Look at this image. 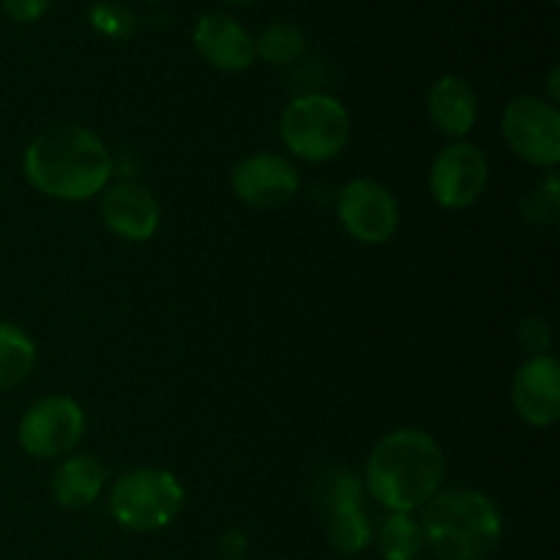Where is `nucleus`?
Instances as JSON below:
<instances>
[{
  "label": "nucleus",
  "instance_id": "nucleus-1",
  "mask_svg": "<svg viewBox=\"0 0 560 560\" xmlns=\"http://www.w3.org/2000/svg\"><path fill=\"white\" fill-rule=\"evenodd\" d=\"M27 184L63 202L102 195L113 175L107 145L85 126H55L33 137L22 156Z\"/></svg>",
  "mask_w": 560,
  "mask_h": 560
},
{
  "label": "nucleus",
  "instance_id": "nucleus-2",
  "mask_svg": "<svg viewBox=\"0 0 560 560\" xmlns=\"http://www.w3.org/2000/svg\"><path fill=\"white\" fill-rule=\"evenodd\" d=\"M446 457L432 435L416 427L388 432L370 452L364 485L392 514H413L441 492Z\"/></svg>",
  "mask_w": 560,
  "mask_h": 560
},
{
  "label": "nucleus",
  "instance_id": "nucleus-3",
  "mask_svg": "<svg viewBox=\"0 0 560 560\" xmlns=\"http://www.w3.org/2000/svg\"><path fill=\"white\" fill-rule=\"evenodd\" d=\"M424 547L438 560H487L503 539V514L490 495L470 487L443 490L419 520Z\"/></svg>",
  "mask_w": 560,
  "mask_h": 560
},
{
  "label": "nucleus",
  "instance_id": "nucleus-4",
  "mask_svg": "<svg viewBox=\"0 0 560 560\" xmlns=\"http://www.w3.org/2000/svg\"><path fill=\"white\" fill-rule=\"evenodd\" d=\"M184 485L164 468H137L120 476L109 490V514L131 534H156L184 509Z\"/></svg>",
  "mask_w": 560,
  "mask_h": 560
},
{
  "label": "nucleus",
  "instance_id": "nucleus-5",
  "mask_svg": "<svg viewBox=\"0 0 560 560\" xmlns=\"http://www.w3.org/2000/svg\"><path fill=\"white\" fill-rule=\"evenodd\" d=\"M350 113L339 98L328 93H304L295 96L279 118V135L304 162H328L339 156L350 140Z\"/></svg>",
  "mask_w": 560,
  "mask_h": 560
},
{
  "label": "nucleus",
  "instance_id": "nucleus-6",
  "mask_svg": "<svg viewBox=\"0 0 560 560\" xmlns=\"http://www.w3.org/2000/svg\"><path fill=\"white\" fill-rule=\"evenodd\" d=\"M85 435V410L63 394L42 397L22 413L16 441L27 457L58 459L74 454Z\"/></svg>",
  "mask_w": 560,
  "mask_h": 560
},
{
  "label": "nucleus",
  "instance_id": "nucleus-7",
  "mask_svg": "<svg viewBox=\"0 0 560 560\" xmlns=\"http://www.w3.org/2000/svg\"><path fill=\"white\" fill-rule=\"evenodd\" d=\"M503 140L523 162L556 170L560 162V113L539 96H517L503 109Z\"/></svg>",
  "mask_w": 560,
  "mask_h": 560
},
{
  "label": "nucleus",
  "instance_id": "nucleus-8",
  "mask_svg": "<svg viewBox=\"0 0 560 560\" xmlns=\"http://www.w3.org/2000/svg\"><path fill=\"white\" fill-rule=\"evenodd\" d=\"M490 184L487 153L474 142H452L430 167V195L446 211H463L485 195Z\"/></svg>",
  "mask_w": 560,
  "mask_h": 560
},
{
  "label": "nucleus",
  "instance_id": "nucleus-9",
  "mask_svg": "<svg viewBox=\"0 0 560 560\" xmlns=\"http://www.w3.org/2000/svg\"><path fill=\"white\" fill-rule=\"evenodd\" d=\"M337 217L350 238L366 246H377L386 244L397 233L399 202L377 180L355 178L339 195Z\"/></svg>",
  "mask_w": 560,
  "mask_h": 560
},
{
  "label": "nucleus",
  "instance_id": "nucleus-10",
  "mask_svg": "<svg viewBox=\"0 0 560 560\" xmlns=\"http://www.w3.org/2000/svg\"><path fill=\"white\" fill-rule=\"evenodd\" d=\"M301 175L293 162H288L279 153H252L241 159L230 173V189L244 206L260 208H279L299 195Z\"/></svg>",
  "mask_w": 560,
  "mask_h": 560
},
{
  "label": "nucleus",
  "instance_id": "nucleus-11",
  "mask_svg": "<svg viewBox=\"0 0 560 560\" xmlns=\"http://www.w3.org/2000/svg\"><path fill=\"white\" fill-rule=\"evenodd\" d=\"M328 512V541L334 552L353 558L364 552L375 539L370 514L361 506V481L353 470L337 468L331 474L326 492Z\"/></svg>",
  "mask_w": 560,
  "mask_h": 560
},
{
  "label": "nucleus",
  "instance_id": "nucleus-12",
  "mask_svg": "<svg viewBox=\"0 0 560 560\" xmlns=\"http://www.w3.org/2000/svg\"><path fill=\"white\" fill-rule=\"evenodd\" d=\"M512 405L530 427L558 424L560 419V364L556 355H530L512 381Z\"/></svg>",
  "mask_w": 560,
  "mask_h": 560
},
{
  "label": "nucleus",
  "instance_id": "nucleus-13",
  "mask_svg": "<svg viewBox=\"0 0 560 560\" xmlns=\"http://www.w3.org/2000/svg\"><path fill=\"white\" fill-rule=\"evenodd\" d=\"M191 42L206 63L228 74L246 71L257 58L255 38L249 36V31L235 16L222 14V11L202 14L191 33Z\"/></svg>",
  "mask_w": 560,
  "mask_h": 560
},
{
  "label": "nucleus",
  "instance_id": "nucleus-14",
  "mask_svg": "<svg viewBox=\"0 0 560 560\" xmlns=\"http://www.w3.org/2000/svg\"><path fill=\"white\" fill-rule=\"evenodd\" d=\"M102 219L107 230L129 244H142L156 235L162 211L151 191L142 184L126 180L104 189L102 197Z\"/></svg>",
  "mask_w": 560,
  "mask_h": 560
},
{
  "label": "nucleus",
  "instance_id": "nucleus-15",
  "mask_svg": "<svg viewBox=\"0 0 560 560\" xmlns=\"http://www.w3.org/2000/svg\"><path fill=\"white\" fill-rule=\"evenodd\" d=\"M427 113H430V120L441 135L463 140L479 118V98H476V91L468 80L446 74L430 88Z\"/></svg>",
  "mask_w": 560,
  "mask_h": 560
},
{
  "label": "nucleus",
  "instance_id": "nucleus-16",
  "mask_svg": "<svg viewBox=\"0 0 560 560\" xmlns=\"http://www.w3.org/2000/svg\"><path fill=\"white\" fill-rule=\"evenodd\" d=\"M107 468L91 454H69L49 479L52 501L63 509H88L104 490Z\"/></svg>",
  "mask_w": 560,
  "mask_h": 560
},
{
  "label": "nucleus",
  "instance_id": "nucleus-17",
  "mask_svg": "<svg viewBox=\"0 0 560 560\" xmlns=\"http://www.w3.org/2000/svg\"><path fill=\"white\" fill-rule=\"evenodd\" d=\"M36 366V342L14 323L0 320V392L16 388Z\"/></svg>",
  "mask_w": 560,
  "mask_h": 560
},
{
  "label": "nucleus",
  "instance_id": "nucleus-18",
  "mask_svg": "<svg viewBox=\"0 0 560 560\" xmlns=\"http://www.w3.org/2000/svg\"><path fill=\"white\" fill-rule=\"evenodd\" d=\"M424 550V534L419 520L410 514H392L377 530V552L383 560H419Z\"/></svg>",
  "mask_w": 560,
  "mask_h": 560
},
{
  "label": "nucleus",
  "instance_id": "nucleus-19",
  "mask_svg": "<svg viewBox=\"0 0 560 560\" xmlns=\"http://www.w3.org/2000/svg\"><path fill=\"white\" fill-rule=\"evenodd\" d=\"M306 38L290 22H273V25L262 27V33L255 42V55H260L266 63L271 66H288L304 55Z\"/></svg>",
  "mask_w": 560,
  "mask_h": 560
},
{
  "label": "nucleus",
  "instance_id": "nucleus-20",
  "mask_svg": "<svg viewBox=\"0 0 560 560\" xmlns=\"http://www.w3.org/2000/svg\"><path fill=\"white\" fill-rule=\"evenodd\" d=\"M558 208V175L556 170H547V178L539 180V186H534V191L523 200V217L525 222L536 224V228H545V224L556 222Z\"/></svg>",
  "mask_w": 560,
  "mask_h": 560
},
{
  "label": "nucleus",
  "instance_id": "nucleus-21",
  "mask_svg": "<svg viewBox=\"0 0 560 560\" xmlns=\"http://www.w3.org/2000/svg\"><path fill=\"white\" fill-rule=\"evenodd\" d=\"M93 25H96L98 33H107V36H129L131 27H135V20H131L129 11L118 9V5H93L91 14Z\"/></svg>",
  "mask_w": 560,
  "mask_h": 560
},
{
  "label": "nucleus",
  "instance_id": "nucleus-22",
  "mask_svg": "<svg viewBox=\"0 0 560 560\" xmlns=\"http://www.w3.org/2000/svg\"><path fill=\"white\" fill-rule=\"evenodd\" d=\"M517 339L520 345H523V350H528L530 355H547V348H550L552 342V334L545 317L534 315V317H525V320L520 323Z\"/></svg>",
  "mask_w": 560,
  "mask_h": 560
},
{
  "label": "nucleus",
  "instance_id": "nucleus-23",
  "mask_svg": "<svg viewBox=\"0 0 560 560\" xmlns=\"http://www.w3.org/2000/svg\"><path fill=\"white\" fill-rule=\"evenodd\" d=\"M0 3H3V11L11 20L27 25V22L42 20L49 5H52V0H0Z\"/></svg>",
  "mask_w": 560,
  "mask_h": 560
},
{
  "label": "nucleus",
  "instance_id": "nucleus-24",
  "mask_svg": "<svg viewBox=\"0 0 560 560\" xmlns=\"http://www.w3.org/2000/svg\"><path fill=\"white\" fill-rule=\"evenodd\" d=\"M224 3H252V0H224Z\"/></svg>",
  "mask_w": 560,
  "mask_h": 560
},
{
  "label": "nucleus",
  "instance_id": "nucleus-25",
  "mask_svg": "<svg viewBox=\"0 0 560 560\" xmlns=\"http://www.w3.org/2000/svg\"><path fill=\"white\" fill-rule=\"evenodd\" d=\"M228 560H246V558H228Z\"/></svg>",
  "mask_w": 560,
  "mask_h": 560
},
{
  "label": "nucleus",
  "instance_id": "nucleus-26",
  "mask_svg": "<svg viewBox=\"0 0 560 560\" xmlns=\"http://www.w3.org/2000/svg\"><path fill=\"white\" fill-rule=\"evenodd\" d=\"M552 3H558V0H552Z\"/></svg>",
  "mask_w": 560,
  "mask_h": 560
}]
</instances>
